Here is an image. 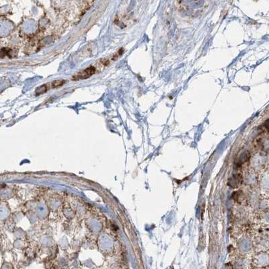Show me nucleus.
Instances as JSON below:
<instances>
[{
    "mask_svg": "<svg viewBox=\"0 0 269 269\" xmlns=\"http://www.w3.org/2000/svg\"><path fill=\"white\" fill-rule=\"evenodd\" d=\"M96 69L94 67L90 66L88 67L85 70L81 71V72L75 74L72 78L73 80H79V79H85L89 77H91L92 75L95 74Z\"/></svg>",
    "mask_w": 269,
    "mask_h": 269,
    "instance_id": "1",
    "label": "nucleus"
},
{
    "mask_svg": "<svg viewBox=\"0 0 269 269\" xmlns=\"http://www.w3.org/2000/svg\"><path fill=\"white\" fill-rule=\"evenodd\" d=\"M65 83V80L63 79H60V80H55L53 82H52L51 84V87L52 88H59L62 86Z\"/></svg>",
    "mask_w": 269,
    "mask_h": 269,
    "instance_id": "2",
    "label": "nucleus"
},
{
    "mask_svg": "<svg viewBox=\"0 0 269 269\" xmlns=\"http://www.w3.org/2000/svg\"><path fill=\"white\" fill-rule=\"evenodd\" d=\"M47 91V86L46 84H44L43 86H40L39 88H38L37 89H36L35 93L37 94V96H38L44 92H46Z\"/></svg>",
    "mask_w": 269,
    "mask_h": 269,
    "instance_id": "3",
    "label": "nucleus"
}]
</instances>
